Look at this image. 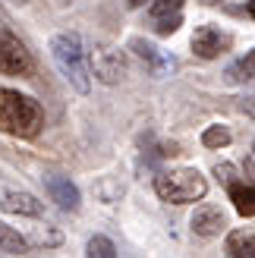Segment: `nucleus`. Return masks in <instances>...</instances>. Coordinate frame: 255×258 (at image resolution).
<instances>
[{"label":"nucleus","instance_id":"nucleus-5","mask_svg":"<svg viewBox=\"0 0 255 258\" xmlns=\"http://www.w3.org/2000/svg\"><path fill=\"white\" fill-rule=\"evenodd\" d=\"M92 73H95L104 85H113V82H120V79H123V73H126V60H123L120 50L98 44V47L92 50Z\"/></svg>","mask_w":255,"mask_h":258},{"label":"nucleus","instance_id":"nucleus-14","mask_svg":"<svg viewBox=\"0 0 255 258\" xmlns=\"http://www.w3.org/2000/svg\"><path fill=\"white\" fill-rule=\"evenodd\" d=\"M25 246H29L25 236L16 233L13 227H7L4 221H0V249H4V252H25Z\"/></svg>","mask_w":255,"mask_h":258},{"label":"nucleus","instance_id":"nucleus-18","mask_svg":"<svg viewBox=\"0 0 255 258\" xmlns=\"http://www.w3.org/2000/svg\"><path fill=\"white\" fill-rule=\"evenodd\" d=\"M180 22H183L180 13H173V16H161L158 25H155V32H158V35H173L176 29H180Z\"/></svg>","mask_w":255,"mask_h":258},{"label":"nucleus","instance_id":"nucleus-21","mask_svg":"<svg viewBox=\"0 0 255 258\" xmlns=\"http://www.w3.org/2000/svg\"><path fill=\"white\" fill-rule=\"evenodd\" d=\"M202 4H205V7H211V4H221V0H202Z\"/></svg>","mask_w":255,"mask_h":258},{"label":"nucleus","instance_id":"nucleus-12","mask_svg":"<svg viewBox=\"0 0 255 258\" xmlns=\"http://www.w3.org/2000/svg\"><path fill=\"white\" fill-rule=\"evenodd\" d=\"M227 255L233 258H255V236L246 230H233L227 236Z\"/></svg>","mask_w":255,"mask_h":258},{"label":"nucleus","instance_id":"nucleus-8","mask_svg":"<svg viewBox=\"0 0 255 258\" xmlns=\"http://www.w3.org/2000/svg\"><path fill=\"white\" fill-rule=\"evenodd\" d=\"M0 211L10 214H22V217H38L44 208L32 192H19V189H4L0 186Z\"/></svg>","mask_w":255,"mask_h":258},{"label":"nucleus","instance_id":"nucleus-22","mask_svg":"<svg viewBox=\"0 0 255 258\" xmlns=\"http://www.w3.org/2000/svg\"><path fill=\"white\" fill-rule=\"evenodd\" d=\"M252 151H255V145H252Z\"/></svg>","mask_w":255,"mask_h":258},{"label":"nucleus","instance_id":"nucleus-7","mask_svg":"<svg viewBox=\"0 0 255 258\" xmlns=\"http://www.w3.org/2000/svg\"><path fill=\"white\" fill-rule=\"evenodd\" d=\"M230 44V38H227L218 25H199L196 35H193V54L202 57V60H211L224 54V47Z\"/></svg>","mask_w":255,"mask_h":258},{"label":"nucleus","instance_id":"nucleus-19","mask_svg":"<svg viewBox=\"0 0 255 258\" xmlns=\"http://www.w3.org/2000/svg\"><path fill=\"white\" fill-rule=\"evenodd\" d=\"M249 16L255 19V0H249Z\"/></svg>","mask_w":255,"mask_h":258},{"label":"nucleus","instance_id":"nucleus-2","mask_svg":"<svg viewBox=\"0 0 255 258\" xmlns=\"http://www.w3.org/2000/svg\"><path fill=\"white\" fill-rule=\"evenodd\" d=\"M44 126V110L35 98L0 85V133L13 139H35Z\"/></svg>","mask_w":255,"mask_h":258},{"label":"nucleus","instance_id":"nucleus-4","mask_svg":"<svg viewBox=\"0 0 255 258\" xmlns=\"http://www.w3.org/2000/svg\"><path fill=\"white\" fill-rule=\"evenodd\" d=\"M0 73L4 76H29L32 73V54L7 25H0Z\"/></svg>","mask_w":255,"mask_h":258},{"label":"nucleus","instance_id":"nucleus-20","mask_svg":"<svg viewBox=\"0 0 255 258\" xmlns=\"http://www.w3.org/2000/svg\"><path fill=\"white\" fill-rule=\"evenodd\" d=\"M145 4V0H130V7H142Z\"/></svg>","mask_w":255,"mask_h":258},{"label":"nucleus","instance_id":"nucleus-16","mask_svg":"<svg viewBox=\"0 0 255 258\" xmlns=\"http://www.w3.org/2000/svg\"><path fill=\"white\" fill-rule=\"evenodd\" d=\"M85 255L88 258H113L117 255V246H113L107 236H92L88 246H85Z\"/></svg>","mask_w":255,"mask_h":258},{"label":"nucleus","instance_id":"nucleus-3","mask_svg":"<svg viewBox=\"0 0 255 258\" xmlns=\"http://www.w3.org/2000/svg\"><path fill=\"white\" fill-rule=\"evenodd\" d=\"M155 192L161 202L170 205H189L205 199L208 192V179L202 176L196 167H180V170H164L155 176Z\"/></svg>","mask_w":255,"mask_h":258},{"label":"nucleus","instance_id":"nucleus-13","mask_svg":"<svg viewBox=\"0 0 255 258\" xmlns=\"http://www.w3.org/2000/svg\"><path fill=\"white\" fill-rule=\"evenodd\" d=\"M227 76H230V82H249L255 79V47L249 50L246 57H239L236 63L227 67Z\"/></svg>","mask_w":255,"mask_h":258},{"label":"nucleus","instance_id":"nucleus-15","mask_svg":"<svg viewBox=\"0 0 255 258\" xmlns=\"http://www.w3.org/2000/svg\"><path fill=\"white\" fill-rule=\"evenodd\" d=\"M202 145H205V148H227V145H230V129L218 126V123L208 126L205 133H202Z\"/></svg>","mask_w":255,"mask_h":258},{"label":"nucleus","instance_id":"nucleus-9","mask_svg":"<svg viewBox=\"0 0 255 258\" xmlns=\"http://www.w3.org/2000/svg\"><path fill=\"white\" fill-rule=\"evenodd\" d=\"M227 227V217L218 205H202L193 214V233L196 236H218L221 230Z\"/></svg>","mask_w":255,"mask_h":258},{"label":"nucleus","instance_id":"nucleus-10","mask_svg":"<svg viewBox=\"0 0 255 258\" xmlns=\"http://www.w3.org/2000/svg\"><path fill=\"white\" fill-rule=\"evenodd\" d=\"M227 192H230V202H233L236 214H243V217L255 214V186H246V183L230 179V183H227Z\"/></svg>","mask_w":255,"mask_h":258},{"label":"nucleus","instance_id":"nucleus-1","mask_svg":"<svg viewBox=\"0 0 255 258\" xmlns=\"http://www.w3.org/2000/svg\"><path fill=\"white\" fill-rule=\"evenodd\" d=\"M50 60L60 70V76L67 79L79 95L92 92V67H88V50L82 44L79 32H57L50 38Z\"/></svg>","mask_w":255,"mask_h":258},{"label":"nucleus","instance_id":"nucleus-11","mask_svg":"<svg viewBox=\"0 0 255 258\" xmlns=\"http://www.w3.org/2000/svg\"><path fill=\"white\" fill-rule=\"evenodd\" d=\"M130 47H133V50H136V54L142 57V60H148V63H151V70H155V76H161V73L167 70V67H173V60H167L164 54H158V47H155V44H148V41H142V38H133V41H130Z\"/></svg>","mask_w":255,"mask_h":258},{"label":"nucleus","instance_id":"nucleus-6","mask_svg":"<svg viewBox=\"0 0 255 258\" xmlns=\"http://www.w3.org/2000/svg\"><path fill=\"white\" fill-rule=\"evenodd\" d=\"M41 179H44V189H47L50 202H57L63 211H79V202H82V196H79V186H76L70 176L47 173V176H41Z\"/></svg>","mask_w":255,"mask_h":258},{"label":"nucleus","instance_id":"nucleus-17","mask_svg":"<svg viewBox=\"0 0 255 258\" xmlns=\"http://www.w3.org/2000/svg\"><path fill=\"white\" fill-rule=\"evenodd\" d=\"M183 10V0H155V4L148 7V13L155 19H161V16H173V13H180Z\"/></svg>","mask_w":255,"mask_h":258}]
</instances>
